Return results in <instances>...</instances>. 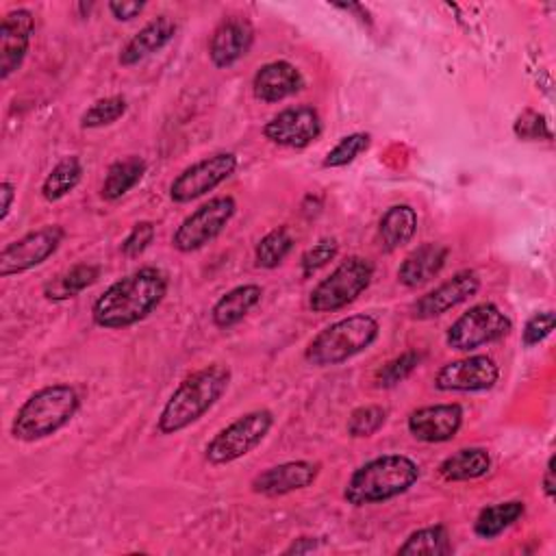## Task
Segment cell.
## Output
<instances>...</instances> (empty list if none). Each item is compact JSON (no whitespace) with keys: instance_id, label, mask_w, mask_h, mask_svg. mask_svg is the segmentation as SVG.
Wrapping results in <instances>:
<instances>
[{"instance_id":"cell-5","label":"cell","mask_w":556,"mask_h":556,"mask_svg":"<svg viewBox=\"0 0 556 556\" xmlns=\"http://www.w3.org/2000/svg\"><path fill=\"white\" fill-rule=\"evenodd\" d=\"M380 324L374 315L354 313L328 324L304 348V358L313 367L341 365L376 343Z\"/></svg>"},{"instance_id":"cell-32","label":"cell","mask_w":556,"mask_h":556,"mask_svg":"<svg viewBox=\"0 0 556 556\" xmlns=\"http://www.w3.org/2000/svg\"><path fill=\"white\" fill-rule=\"evenodd\" d=\"M128 111V102L124 96H106L87 106L80 115V128H102L122 119Z\"/></svg>"},{"instance_id":"cell-33","label":"cell","mask_w":556,"mask_h":556,"mask_svg":"<svg viewBox=\"0 0 556 556\" xmlns=\"http://www.w3.org/2000/svg\"><path fill=\"white\" fill-rule=\"evenodd\" d=\"M387 408L380 404H363L356 406L345 424V430L352 439H367L374 437L387 424Z\"/></svg>"},{"instance_id":"cell-10","label":"cell","mask_w":556,"mask_h":556,"mask_svg":"<svg viewBox=\"0 0 556 556\" xmlns=\"http://www.w3.org/2000/svg\"><path fill=\"white\" fill-rule=\"evenodd\" d=\"M237 154L235 152H213L191 165H187L172 182H169V200L174 204H189L208 191L217 189L237 172Z\"/></svg>"},{"instance_id":"cell-13","label":"cell","mask_w":556,"mask_h":556,"mask_svg":"<svg viewBox=\"0 0 556 556\" xmlns=\"http://www.w3.org/2000/svg\"><path fill=\"white\" fill-rule=\"evenodd\" d=\"M324 130L317 109L311 104H295L278 111L263 126V137L280 148L302 150L319 139Z\"/></svg>"},{"instance_id":"cell-43","label":"cell","mask_w":556,"mask_h":556,"mask_svg":"<svg viewBox=\"0 0 556 556\" xmlns=\"http://www.w3.org/2000/svg\"><path fill=\"white\" fill-rule=\"evenodd\" d=\"M91 9H93V4H91V2H89V4H85V2H80V4H78V11H80V13H83V17H87V15H89V13H91Z\"/></svg>"},{"instance_id":"cell-11","label":"cell","mask_w":556,"mask_h":556,"mask_svg":"<svg viewBox=\"0 0 556 556\" xmlns=\"http://www.w3.org/2000/svg\"><path fill=\"white\" fill-rule=\"evenodd\" d=\"M65 228L48 224L22 235L0 250V276L11 278L46 263L63 243Z\"/></svg>"},{"instance_id":"cell-36","label":"cell","mask_w":556,"mask_h":556,"mask_svg":"<svg viewBox=\"0 0 556 556\" xmlns=\"http://www.w3.org/2000/svg\"><path fill=\"white\" fill-rule=\"evenodd\" d=\"M154 235H156V226L154 222L150 219H141L137 224H132L130 232L124 237L119 250L124 256H139L141 252H146V248L154 241Z\"/></svg>"},{"instance_id":"cell-21","label":"cell","mask_w":556,"mask_h":556,"mask_svg":"<svg viewBox=\"0 0 556 556\" xmlns=\"http://www.w3.org/2000/svg\"><path fill=\"white\" fill-rule=\"evenodd\" d=\"M450 256V248L439 241H426L413 248L397 267V282L406 289H417L430 282L441 274L445 261Z\"/></svg>"},{"instance_id":"cell-17","label":"cell","mask_w":556,"mask_h":556,"mask_svg":"<svg viewBox=\"0 0 556 556\" xmlns=\"http://www.w3.org/2000/svg\"><path fill=\"white\" fill-rule=\"evenodd\" d=\"M35 35V15L28 9H13L0 22V78L9 80L24 63Z\"/></svg>"},{"instance_id":"cell-19","label":"cell","mask_w":556,"mask_h":556,"mask_svg":"<svg viewBox=\"0 0 556 556\" xmlns=\"http://www.w3.org/2000/svg\"><path fill=\"white\" fill-rule=\"evenodd\" d=\"M302 87H304L302 72L285 59L263 63L252 76V96L265 104L282 102L300 93Z\"/></svg>"},{"instance_id":"cell-39","label":"cell","mask_w":556,"mask_h":556,"mask_svg":"<svg viewBox=\"0 0 556 556\" xmlns=\"http://www.w3.org/2000/svg\"><path fill=\"white\" fill-rule=\"evenodd\" d=\"M515 132L521 139H536L539 137V115L534 111H526L515 122Z\"/></svg>"},{"instance_id":"cell-40","label":"cell","mask_w":556,"mask_h":556,"mask_svg":"<svg viewBox=\"0 0 556 556\" xmlns=\"http://www.w3.org/2000/svg\"><path fill=\"white\" fill-rule=\"evenodd\" d=\"M15 195H17V189L11 180H2L0 182V222H4L13 208V202H15Z\"/></svg>"},{"instance_id":"cell-30","label":"cell","mask_w":556,"mask_h":556,"mask_svg":"<svg viewBox=\"0 0 556 556\" xmlns=\"http://www.w3.org/2000/svg\"><path fill=\"white\" fill-rule=\"evenodd\" d=\"M293 250V237L289 232L287 226H278V228H271L269 232H265L256 248H254V263L256 267H263V269H274L278 267Z\"/></svg>"},{"instance_id":"cell-7","label":"cell","mask_w":556,"mask_h":556,"mask_svg":"<svg viewBox=\"0 0 556 556\" xmlns=\"http://www.w3.org/2000/svg\"><path fill=\"white\" fill-rule=\"evenodd\" d=\"M374 271V263L365 256L352 254L343 258L326 278H321L311 289L308 308L313 313H334L345 308L369 289Z\"/></svg>"},{"instance_id":"cell-14","label":"cell","mask_w":556,"mask_h":556,"mask_svg":"<svg viewBox=\"0 0 556 556\" xmlns=\"http://www.w3.org/2000/svg\"><path fill=\"white\" fill-rule=\"evenodd\" d=\"M480 289V276L473 269H460L452 278L419 295L408 313L413 319H434L473 298Z\"/></svg>"},{"instance_id":"cell-18","label":"cell","mask_w":556,"mask_h":556,"mask_svg":"<svg viewBox=\"0 0 556 556\" xmlns=\"http://www.w3.org/2000/svg\"><path fill=\"white\" fill-rule=\"evenodd\" d=\"M254 43V26L248 17H224L208 39V59L217 70H228L241 61Z\"/></svg>"},{"instance_id":"cell-2","label":"cell","mask_w":556,"mask_h":556,"mask_svg":"<svg viewBox=\"0 0 556 556\" xmlns=\"http://www.w3.org/2000/svg\"><path fill=\"white\" fill-rule=\"evenodd\" d=\"M230 369L224 363H208L185 376L172 391L156 417V432L176 434L200 421L228 391Z\"/></svg>"},{"instance_id":"cell-27","label":"cell","mask_w":556,"mask_h":556,"mask_svg":"<svg viewBox=\"0 0 556 556\" xmlns=\"http://www.w3.org/2000/svg\"><path fill=\"white\" fill-rule=\"evenodd\" d=\"M100 278V267L93 263H76L54 280L43 285V295L48 300H70L80 295Z\"/></svg>"},{"instance_id":"cell-38","label":"cell","mask_w":556,"mask_h":556,"mask_svg":"<svg viewBox=\"0 0 556 556\" xmlns=\"http://www.w3.org/2000/svg\"><path fill=\"white\" fill-rule=\"evenodd\" d=\"M106 7H109V13L117 22H128V20L137 17L146 9V2H141V0H113Z\"/></svg>"},{"instance_id":"cell-24","label":"cell","mask_w":556,"mask_h":556,"mask_svg":"<svg viewBox=\"0 0 556 556\" xmlns=\"http://www.w3.org/2000/svg\"><path fill=\"white\" fill-rule=\"evenodd\" d=\"M417 211L410 204H393L389 206L380 222H378V237H380V245L387 252H393L402 245H406L415 232H417Z\"/></svg>"},{"instance_id":"cell-31","label":"cell","mask_w":556,"mask_h":556,"mask_svg":"<svg viewBox=\"0 0 556 556\" xmlns=\"http://www.w3.org/2000/svg\"><path fill=\"white\" fill-rule=\"evenodd\" d=\"M424 361V354L417 350H404L402 354L389 358L384 365H380L374 374V387L376 389H393L400 382H404Z\"/></svg>"},{"instance_id":"cell-22","label":"cell","mask_w":556,"mask_h":556,"mask_svg":"<svg viewBox=\"0 0 556 556\" xmlns=\"http://www.w3.org/2000/svg\"><path fill=\"white\" fill-rule=\"evenodd\" d=\"M261 298H263V287L254 285V282H245V285H237V287L228 289L226 293H222L215 300V304L211 308L213 326L219 330H228V328L237 326L261 302Z\"/></svg>"},{"instance_id":"cell-3","label":"cell","mask_w":556,"mask_h":556,"mask_svg":"<svg viewBox=\"0 0 556 556\" xmlns=\"http://www.w3.org/2000/svg\"><path fill=\"white\" fill-rule=\"evenodd\" d=\"M419 476V465L410 456L380 454L350 473L343 486V500L354 508L384 504L415 486Z\"/></svg>"},{"instance_id":"cell-28","label":"cell","mask_w":556,"mask_h":556,"mask_svg":"<svg viewBox=\"0 0 556 556\" xmlns=\"http://www.w3.org/2000/svg\"><path fill=\"white\" fill-rule=\"evenodd\" d=\"M452 552H454L452 536H450L447 526H443V523L426 526V528H419V530L410 532L404 539V543L397 547L400 556H417V554L447 556Z\"/></svg>"},{"instance_id":"cell-9","label":"cell","mask_w":556,"mask_h":556,"mask_svg":"<svg viewBox=\"0 0 556 556\" xmlns=\"http://www.w3.org/2000/svg\"><path fill=\"white\" fill-rule=\"evenodd\" d=\"M237 213V200L232 195H215L208 202L191 211L174 230L172 248L191 254L213 243L230 224Z\"/></svg>"},{"instance_id":"cell-42","label":"cell","mask_w":556,"mask_h":556,"mask_svg":"<svg viewBox=\"0 0 556 556\" xmlns=\"http://www.w3.org/2000/svg\"><path fill=\"white\" fill-rule=\"evenodd\" d=\"M554 456H549L547 458V465H545V471H543V482H541V486H543V493H545V497L547 500H552L554 497V493H556V480H554Z\"/></svg>"},{"instance_id":"cell-15","label":"cell","mask_w":556,"mask_h":556,"mask_svg":"<svg viewBox=\"0 0 556 556\" xmlns=\"http://www.w3.org/2000/svg\"><path fill=\"white\" fill-rule=\"evenodd\" d=\"M465 419V410L458 402L426 404L408 413L406 430L421 443H447L452 441Z\"/></svg>"},{"instance_id":"cell-1","label":"cell","mask_w":556,"mask_h":556,"mask_svg":"<svg viewBox=\"0 0 556 556\" xmlns=\"http://www.w3.org/2000/svg\"><path fill=\"white\" fill-rule=\"evenodd\" d=\"M169 280L154 265H143L111 282L91 304V319L104 330H124L143 321L167 295Z\"/></svg>"},{"instance_id":"cell-23","label":"cell","mask_w":556,"mask_h":556,"mask_svg":"<svg viewBox=\"0 0 556 556\" xmlns=\"http://www.w3.org/2000/svg\"><path fill=\"white\" fill-rule=\"evenodd\" d=\"M491 471V454L480 445L460 447L439 463V476L445 482H469Z\"/></svg>"},{"instance_id":"cell-6","label":"cell","mask_w":556,"mask_h":556,"mask_svg":"<svg viewBox=\"0 0 556 556\" xmlns=\"http://www.w3.org/2000/svg\"><path fill=\"white\" fill-rule=\"evenodd\" d=\"M276 417L269 408H254L219 428L204 445V458L219 467L235 463L256 450L269 434Z\"/></svg>"},{"instance_id":"cell-26","label":"cell","mask_w":556,"mask_h":556,"mask_svg":"<svg viewBox=\"0 0 556 556\" xmlns=\"http://www.w3.org/2000/svg\"><path fill=\"white\" fill-rule=\"evenodd\" d=\"M526 513V504L521 500H506V502H497V504H489L484 508H480V513L476 515L473 521V534L478 539L491 541L495 536H500L504 530H508L510 526H515Z\"/></svg>"},{"instance_id":"cell-12","label":"cell","mask_w":556,"mask_h":556,"mask_svg":"<svg viewBox=\"0 0 556 556\" xmlns=\"http://www.w3.org/2000/svg\"><path fill=\"white\" fill-rule=\"evenodd\" d=\"M500 378L497 363L486 354H469L441 365L432 378L437 391L480 393L495 387Z\"/></svg>"},{"instance_id":"cell-35","label":"cell","mask_w":556,"mask_h":556,"mask_svg":"<svg viewBox=\"0 0 556 556\" xmlns=\"http://www.w3.org/2000/svg\"><path fill=\"white\" fill-rule=\"evenodd\" d=\"M339 254V241L334 237H324L311 248H306L300 256V274L304 278H311L321 267H326L330 261H334Z\"/></svg>"},{"instance_id":"cell-8","label":"cell","mask_w":556,"mask_h":556,"mask_svg":"<svg viewBox=\"0 0 556 556\" xmlns=\"http://www.w3.org/2000/svg\"><path fill=\"white\" fill-rule=\"evenodd\" d=\"M510 330L513 321L497 304L478 302L450 324L445 332V343L456 352H473L482 345L508 337Z\"/></svg>"},{"instance_id":"cell-34","label":"cell","mask_w":556,"mask_h":556,"mask_svg":"<svg viewBox=\"0 0 556 556\" xmlns=\"http://www.w3.org/2000/svg\"><path fill=\"white\" fill-rule=\"evenodd\" d=\"M371 143L369 132H350L341 137L324 156V167H343L361 156Z\"/></svg>"},{"instance_id":"cell-16","label":"cell","mask_w":556,"mask_h":556,"mask_svg":"<svg viewBox=\"0 0 556 556\" xmlns=\"http://www.w3.org/2000/svg\"><path fill=\"white\" fill-rule=\"evenodd\" d=\"M321 463L317 460H287L258 471L250 480V491L263 497H280L315 484Z\"/></svg>"},{"instance_id":"cell-25","label":"cell","mask_w":556,"mask_h":556,"mask_svg":"<svg viewBox=\"0 0 556 556\" xmlns=\"http://www.w3.org/2000/svg\"><path fill=\"white\" fill-rule=\"evenodd\" d=\"M146 169H148L146 161L137 154H130V156H124V159L111 163L104 174L102 187H100L102 200L115 202V200L124 198L130 189H135L141 182Z\"/></svg>"},{"instance_id":"cell-4","label":"cell","mask_w":556,"mask_h":556,"mask_svg":"<svg viewBox=\"0 0 556 556\" xmlns=\"http://www.w3.org/2000/svg\"><path fill=\"white\" fill-rule=\"evenodd\" d=\"M80 410V395L72 384L54 382L33 391L15 410L11 437L22 443H35L56 434Z\"/></svg>"},{"instance_id":"cell-20","label":"cell","mask_w":556,"mask_h":556,"mask_svg":"<svg viewBox=\"0 0 556 556\" xmlns=\"http://www.w3.org/2000/svg\"><path fill=\"white\" fill-rule=\"evenodd\" d=\"M178 26L169 15H156L146 26H141L119 50L117 63L122 67H132L148 56L161 52L176 35Z\"/></svg>"},{"instance_id":"cell-37","label":"cell","mask_w":556,"mask_h":556,"mask_svg":"<svg viewBox=\"0 0 556 556\" xmlns=\"http://www.w3.org/2000/svg\"><path fill=\"white\" fill-rule=\"evenodd\" d=\"M554 330V311H541L528 317V321L523 324L521 330V341L526 348L539 345L541 341H545Z\"/></svg>"},{"instance_id":"cell-41","label":"cell","mask_w":556,"mask_h":556,"mask_svg":"<svg viewBox=\"0 0 556 556\" xmlns=\"http://www.w3.org/2000/svg\"><path fill=\"white\" fill-rule=\"evenodd\" d=\"M319 545L321 541L317 536H298L282 549V554H311L319 549Z\"/></svg>"},{"instance_id":"cell-29","label":"cell","mask_w":556,"mask_h":556,"mask_svg":"<svg viewBox=\"0 0 556 556\" xmlns=\"http://www.w3.org/2000/svg\"><path fill=\"white\" fill-rule=\"evenodd\" d=\"M83 178V163L76 154L63 156L43 178L41 195L46 202H59L70 195Z\"/></svg>"}]
</instances>
